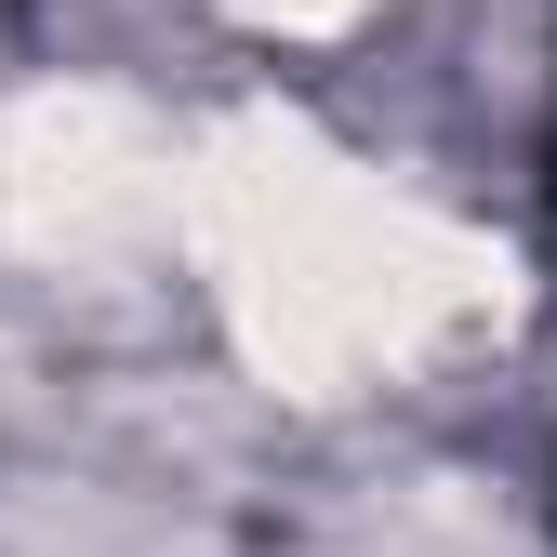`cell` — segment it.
Masks as SVG:
<instances>
[{
	"label": "cell",
	"instance_id": "1",
	"mask_svg": "<svg viewBox=\"0 0 557 557\" xmlns=\"http://www.w3.org/2000/svg\"><path fill=\"white\" fill-rule=\"evenodd\" d=\"M173 239L199 252L226 345L278 398H372L425 372L438 345H465L505 293L478 226H451L438 199L385 186L372 160L293 120H226L213 147H186Z\"/></svg>",
	"mask_w": 557,
	"mask_h": 557
},
{
	"label": "cell",
	"instance_id": "2",
	"mask_svg": "<svg viewBox=\"0 0 557 557\" xmlns=\"http://www.w3.org/2000/svg\"><path fill=\"white\" fill-rule=\"evenodd\" d=\"M186 213V147L107 81H53L0 120V226L40 265H133Z\"/></svg>",
	"mask_w": 557,
	"mask_h": 557
}]
</instances>
